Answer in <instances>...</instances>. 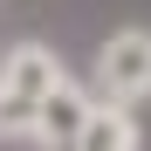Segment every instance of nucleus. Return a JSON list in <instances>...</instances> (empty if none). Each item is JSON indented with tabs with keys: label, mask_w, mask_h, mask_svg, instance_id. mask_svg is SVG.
Here are the masks:
<instances>
[{
	"label": "nucleus",
	"mask_w": 151,
	"mask_h": 151,
	"mask_svg": "<svg viewBox=\"0 0 151 151\" xmlns=\"http://www.w3.org/2000/svg\"><path fill=\"white\" fill-rule=\"evenodd\" d=\"M103 96H117V103L151 96V35L144 28H124L103 41Z\"/></svg>",
	"instance_id": "nucleus-1"
},
{
	"label": "nucleus",
	"mask_w": 151,
	"mask_h": 151,
	"mask_svg": "<svg viewBox=\"0 0 151 151\" xmlns=\"http://www.w3.org/2000/svg\"><path fill=\"white\" fill-rule=\"evenodd\" d=\"M89 110H96V103H89V96L76 89V83H55V89L41 96V117H35V137L62 151V144H76V137H83V124H89Z\"/></svg>",
	"instance_id": "nucleus-2"
},
{
	"label": "nucleus",
	"mask_w": 151,
	"mask_h": 151,
	"mask_svg": "<svg viewBox=\"0 0 151 151\" xmlns=\"http://www.w3.org/2000/svg\"><path fill=\"white\" fill-rule=\"evenodd\" d=\"M0 83H7V89H21V96H35V103H41V96H48V89L62 83V62L48 55V48H35V41H28V48H14V55L0 62Z\"/></svg>",
	"instance_id": "nucleus-3"
},
{
	"label": "nucleus",
	"mask_w": 151,
	"mask_h": 151,
	"mask_svg": "<svg viewBox=\"0 0 151 151\" xmlns=\"http://www.w3.org/2000/svg\"><path fill=\"white\" fill-rule=\"evenodd\" d=\"M62 151H137V124L124 117V110H89L83 137L62 144Z\"/></svg>",
	"instance_id": "nucleus-4"
},
{
	"label": "nucleus",
	"mask_w": 151,
	"mask_h": 151,
	"mask_svg": "<svg viewBox=\"0 0 151 151\" xmlns=\"http://www.w3.org/2000/svg\"><path fill=\"white\" fill-rule=\"evenodd\" d=\"M35 117H41L35 96H21V89L0 83V137H35Z\"/></svg>",
	"instance_id": "nucleus-5"
}]
</instances>
